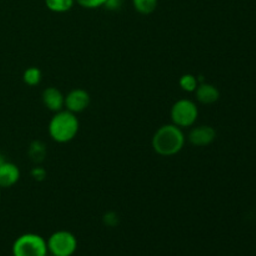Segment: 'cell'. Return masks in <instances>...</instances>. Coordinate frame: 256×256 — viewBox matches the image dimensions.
I'll list each match as a JSON object with an SVG mask.
<instances>
[{
    "label": "cell",
    "mask_w": 256,
    "mask_h": 256,
    "mask_svg": "<svg viewBox=\"0 0 256 256\" xmlns=\"http://www.w3.org/2000/svg\"><path fill=\"white\" fill-rule=\"evenodd\" d=\"M48 242L38 234H24L12 245L14 256H48Z\"/></svg>",
    "instance_id": "cell-3"
},
{
    "label": "cell",
    "mask_w": 256,
    "mask_h": 256,
    "mask_svg": "<svg viewBox=\"0 0 256 256\" xmlns=\"http://www.w3.org/2000/svg\"><path fill=\"white\" fill-rule=\"evenodd\" d=\"M0 199H2V198H0Z\"/></svg>",
    "instance_id": "cell-21"
},
{
    "label": "cell",
    "mask_w": 256,
    "mask_h": 256,
    "mask_svg": "<svg viewBox=\"0 0 256 256\" xmlns=\"http://www.w3.org/2000/svg\"><path fill=\"white\" fill-rule=\"evenodd\" d=\"M104 6L109 10H118L122 6V0H106Z\"/></svg>",
    "instance_id": "cell-19"
},
{
    "label": "cell",
    "mask_w": 256,
    "mask_h": 256,
    "mask_svg": "<svg viewBox=\"0 0 256 256\" xmlns=\"http://www.w3.org/2000/svg\"><path fill=\"white\" fill-rule=\"evenodd\" d=\"M180 88L186 92H195L199 86V79L192 74H185L180 78Z\"/></svg>",
    "instance_id": "cell-14"
},
{
    "label": "cell",
    "mask_w": 256,
    "mask_h": 256,
    "mask_svg": "<svg viewBox=\"0 0 256 256\" xmlns=\"http://www.w3.org/2000/svg\"><path fill=\"white\" fill-rule=\"evenodd\" d=\"M90 105V95L86 90L74 89L65 96V109L72 114L85 112Z\"/></svg>",
    "instance_id": "cell-6"
},
{
    "label": "cell",
    "mask_w": 256,
    "mask_h": 256,
    "mask_svg": "<svg viewBox=\"0 0 256 256\" xmlns=\"http://www.w3.org/2000/svg\"><path fill=\"white\" fill-rule=\"evenodd\" d=\"M135 10L142 15H149L156 10L158 0H132Z\"/></svg>",
    "instance_id": "cell-12"
},
{
    "label": "cell",
    "mask_w": 256,
    "mask_h": 256,
    "mask_svg": "<svg viewBox=\"0 0 256 256\" xmlns=\"http://www.w3.org/2000/svg\"><path fill=\"white\" fill-rule=\"evenodd\" d=\"M195 95L200 104L212 105L220 99V92L216 86L209 82H202L195 90Z\"/></svg>",
    "instance_id": "cell-10"
},
{
    "label": "cell",
    "mask_w": 256,
    "mask_h": 256,
    "mask_svg": "<svg viewBox=\"0 0 256 256\" xmlns=\"http://www.w3.org/2000/svg\"><path fill=\"white\" fill-rule=\"evenodd\" d=\"M75 2L85 9H98V8L104 6L106 0H75Z\"/></svg>",
    "instance_id": "cell-16"
},
{
    "label": "cell",
    "mask_w": 256,
    "mask_h": 256,
    "mask_svg": "<svg viewBox=\"0 0 256 256\" xmlns=\"http://www.w3.org/2000/svg\"><path fill=\"white\" fill-rule=\"evenodd\" d=\"M48 252L52 256H72L78 249V240L70 232H56L48 240Z\"/></svg>",
    "instance_id": "cell-5"
},
{
    "label": "cell",
    "mask_w": 256,
    "mask_h": 256,
    "mask_svg": "<svg viewBox=\"0 0 256 256\" xmlns=\"http://www.w3.org/2000/svg\"><path fill=\"white\" fill-rule=\"evenodd\" d=\"M46 8L54 12H66L72 9L75 0H45Z\"/></svg>",
    "instance_id": "cell-11"
},
{
    "label": "cell",
    "mask_w": 256,
    "mask_h": 256,
    "mask_svg": "<svg viewBox=\"0 0 256 256\" xmlns=\"http://www.w3.org/2000/svg\"><path fill=\"white\" fill-rule=\"evenodd\" d=\"M42 102L50 112H62L65 108V96L56 88H48L42 92Z\"/></svg>",
    "instance_id": "cell-9"
},
{
    "label": "cell",
    "mask_w": 256,
    "mask_h": 256,
    "mask_svg": "<svg viewBox=\"0 0 256 256\" xmlns=\"http://www.w3.org/2000/svg\"><path fill=\"white\" fill-rule=\"evenodd\" d=\"M20 180V170L15 164L4 162L0 165V189H8Z\"/></svg>",
    "instance_id": "cell-8"
},
{
    "label": "cell",
    "mask_w": 256,
    "mask_h": 256,
    "mask_svg": "<svg viewBox=\"0 0 256 256\" xmlns=\"http://www.w3.org/2000/svg\"><path fill=\"white\" fill-rule=\"evenodd\" d=\"M80 122L76 114L62 110L55 112L49 124V134L54 142L65 144L75 139L79 132Z\"/></svg>",
    "instance_id": "cell-2"
},
{
    "label": "cell",
    "mask_w": 256,
    "mask_h": 256,
    "mask_svg": "<svg viewBox=\"0 0 256 256\" xmlns=\"http://www.w3.org/2000/svg\"><path fill=\"white\" fill-rule=\"evenodd\" d=\"M42 75L40 69L34 66L25 70L24 75H22V80H24L25 84L29 85V86H36V85H39L40 82H42Z\"/></svg>",
    "instance_id": "cell-13"
},
{
    "label": "cell",
    "mask_w": 256,
    "mask_h": 256,
    "mask_svg": "<svg viewBox=\"0 0 256 256\" xmlns=\"http://www.w3.org/2000/svg\"><path fill=\"white\" fill-rule=\"evenodd\" d=\"M104 222L108 226H115L119 222V216L115 212H108L104 216Z\"/></svg>",
    "instance_id": "cell-18"
},
{
    "label": "cell",
    "mask_w": 256,
    "mask_h": 256,
    "mask_svg": "<svg viewBox=\"0 0 256 256\" xmlns=\"http://www.w3.org/2000/svg\"><path fill=\"white\" fill-rule=\"evenodd\" d=\"M199 116V109L194 102L188 99L179 100L172 108V124L179 126L180 129L192 128L196 122Z\"/></svg>",
    "instance_id": "cell-4"
},
{
    "label": "cell",
    "mask_w": 256,
    "mask_h": 256,
    "mask_svg": "<svg viewBox=\"0 0 256 256\" xmlns=\"http://www.w3.org/2000/svg\"><path fill=\"white\" fill-rule=\"evenodd\" d=\"M215 139H216V132L214 128L208 126V125L194 128L189 134V142L198 148L209 146L214 142Z\"/></svg>",
    "instance_id": "cell-7"
},
{
    "label": "cell",
    "mask_w": 256,
    "mask_h": 256,
    "mask_svg": "<svg viewBox=\"0 0 256 256\" xmlns=\"http://www.w3.org/2000/svg\"><path fill=\"white\" fill-rule=\"evenodd\" d=\"M184 145L185 135L182 129L174 124L162 126L152 138V148L160 156H174L182 152Z\"/></svg>",
    "instance_id": "cell-1"
},
{
    "label": "cell",
    "mask_w": 256,
    "mask_h": 256,
    "mask_svg": "<svg viewBox=\"0 0 256 256\" xmlns=\"http://www.w3.org/2000/svg\"><path fill=\"white\" fill-rule=\"evenodd\" d=\"M5 162V159H4V156H2V155H0V165L2 164V162Z\"/></svg>",
    "instance_id": "cell-20"
},
{
    "label": "cell",
    "mask_w": 256,
    "mask_h": 256,
    "mask_svg": "<svg viewBox=\"0 0 256 256\" xmlns=\"http://www.w3.org/2000/svg\"><path fill=\"white\" fill-rule=\"evenodd\" d=\"M29 155L34 162H42L46 155V149L42 142H34L29 149Z\"/></svg>",
    "instance_id": "cell-15"
},
{
    "label": "cell",
    "mask_w": 256,
    "mask_h": 256,
    "mask_svg": "<svg viewBox=\"0 0 256 256\" xmlns=\"http://www.w3.org/2000/svg\"><path fill=\"white\" fill-rule=\"evenodd\" d=\"M32 176L35 182H44L45 178H46V172H45L44 168L36 166L32 169Z\"/></svg>",
    "instance_id": "cell-17"
}]
</instances>
